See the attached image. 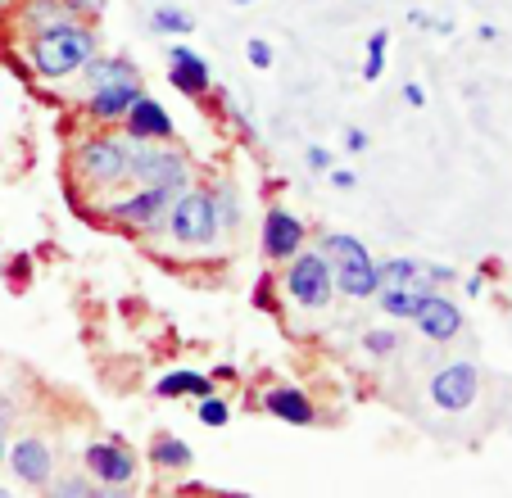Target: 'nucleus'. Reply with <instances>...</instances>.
Listing matches in <instances>:
<instances>
[{"label":"nucleus","mask_w":512,"mask_h":498,"mask_svg":"<svg viewBox=\"0 0 512 498\" xmlns=\"http://www.w3.org/2000/svg\"><path fill=\"white\" fill-rule=\"evenodd\" d=\"M150 23H155L159 32H191L195 19L186 10H177V5H159L155 14H150Z\"/></svg>","instance_id":"obj_23"},{"label":"nucleus","mask_w":512,"mask_h":498,"mask_svg":"<svg viewBox=\"0 0 512 498\" xmlns=\"http://www.w3.org/2000/svg\"><path fill=\"white\" fill-rule=\"evenodd\" d=\"M10 471L23 480V485H50V476H55V458H50V449L41 440H19L10 449Z\"/></svg>","instance_id":"obj_12"},{"label":"nucleus","mask_w":512,"mask_h":498,"mask_svg":"<svg viewBox=\"0 0 512 498\" xmlns=\"http://www.w3.org/2000/svg\"><path fill=\"white\" fill-rule=\"evenodd\" d=\"M59 494H64V498H82V494H87V485H82V480H59Z\"/></svg>","instance_id":"obj_32"},{"label":"nucleus","mask_w":512,"mask_h":498,"mask_svg":"<svg viewBox=\"0 0 512 498\" xmlns=\"http://www.w3.org/2000/svg\"><path fill=\"white\" fill-rule=\"evenodd\" d=\"M304 245V222L286 209H268L263 213V254L268 259H290V254H300Z\"/></svg>","instance_id":"obj_10"},{"label":"nucleus","mask_w":512,"mask_h":498,"mask_svg":"<svg viewBox=\"0 0 512 498\" xmlns=\"http://www.w3.org/2000/svg\"><path fill=\"white\" fill-rule=\"evenodd\" d=\"M32 5H59V0H32Z\"/></svg>","instance_id":"obj_36"},{"label":"nucleus","mask_w":512,"mask_h":498,"mask_svg":"<svg viewBox=\"0 0 512 498\" xmlns=\"http://www.w3.org/2000/svg\"><path fill=\"white\" fill-rule=\"evenodd\" d=\"M200 422L204 426H227V422H232V408H227L218 394H204V399H200Z\"/></svg>","instance_id":"obj_24"},{"label":"nucleus","mask_w":512,"mask_h":498,"mask_svg":"<svg viewBox=\"0 0 512 498\" xmlns=\"http://www.w3.org/2000/svg\"><path fill=\"white\" fill-rule=\"evenodd\" d=\"M413 322L426 340H435V345H445V340H454L458 331H463V313H458V304L445 299V295H435V290L422 299V308H417Z\"/></svg>","instance_id":"obj_8"},{"label":"nucleus","mask_w":512,"mask_h":498,"mask_svg":"<svg viewBox=\"0 0 512 498\" xmlns=\"http://www.w3.org/2000/svg\"><path fill=\"white\" fill-rule=\"evenodd\" d=\"M476 390H481V376H476L472 363H454V367H440L431 376V403L445 412H463L476 403Z\"/></svg>","instance_id":"obj_6"},{"label":"nucleus","mask_w":512,"mask_h":498,"mask_svg":"<svg viewBox=\"0 0 512 498\" xmlns=\"http://www.w3.org/2000/svg\"><path fill=\"white\" fill-rule=\"evenodd\" d=\"M150 462H155V467H168V471H186L195 462V453H191V444H186V440L159 435V440L150 444Z\"/></svg>","instance_id":"obj_19"},{"label":"nucleus","mask_w":512,"mask_h":498,"mask_svg":"<svg viewBox=\"0 0 512 498\" xmlns=\"http://www.w3.org/2000/svg\"><path fill=\"white\" fill-rule=\"evenodd\" d=\"M173 68H168V77H173V87L182 91V96H209V87H213V77H209V64H204L195 50H186V46H177L173 55Z\"/></svg>","instance_id":"obj_13"},{"label":"nucleus","mask_w":512,"mask_h":498,"mask_svg":"<svg viewBox=\"0 0 512 498\" xmlns=\"http://www.w3.org/2000/svg\"><path fill=\"white\" fill-rule=\"evenodd\" d=\"M5 426H10V403L0 399V431H5Z\"/></svg>","instance_id":"obj_34"},{"label":"nucleus","mask_w":512,"mask_h":498,"mask_svg":"<svg viewBox=\"0 0 512 498\" xmlns=\"http://www.w3.org/2000/svg\"><path fill=\"white\" fill-rule=\"evenodd\" d=\"M155 394L159 399H204V394H213V381L200 372H173L155 385Z\"/></svg>","instance_id":"obj_17"},{"label":"nucleus","mask_w":512,"mask_h":498,"mask_svg":"<svg viewBox=\"0 0 512 498\" xmlns=\"http://www.w3.org/2000/svg\"><path fill=\"white\" fill-rule=\"evenodd\" d=\"M381 295V308H386L390 317H417V308H422V299L431 295V290H417V286H390V290H377Z\"/></svg>","instance_id":"obj_20"},{"label":"nucleus","mask_w":512,"mask_h":498,"mask_svg":"<svg viewBox=\"0 0 512 498\" xmlns=\"http://www.w3.org/2000/svg\"><path fill=\"white\" fill-rule=\"evenodd\" d=\"M136 96H141V82H114V87H91L87 109H91V118H100V123H123Z\"/></svg>","instance_id":"obj_14"},{"label":"nucleus","mask_w":512,"mask_h":498,"mask_svg":"<svg viewBox=\"0 0 512 498\" xmlns=\"http://www.w3.org/2000/svg\"><path fill=\"white\" fill-rule=\"evenodd\" d=\"M236 5H254V0H236Z\"/></svg>","instance_id":"obj_38"},{"label":"nucleus","mask_w":512,"mask_h":498,"mask_svg":"<svg viewBox=\"0 0 512 498\" xmlns=\"http://www.w3.org/2000/svg\"><path fill=\"white\" fill-rule=\"evenodd\" d=\"M386 41H390V32H386V28L372 32V41H368V59H363V82H377V77L386 73Z\"/></svg>","instance_id":"obj_22"},{"label":"nucleus","mask_w":512,"mask_h":498,"mask_svg":"<svg viewBox=\"0 0 512 498\" xmlns=\"http://www.w3.org/2000/svg\"><path fill=\"white\" fill-rule=\"evenodd\" d=\"M417 272H422V263H417V259H386V263H377L381 290H390V286H417Z\"/></svg>","instance_id":"obj_21"},{"label":"nucleus","mask_w":512,"mask_h":498,"mask_svg":"<svg viewBox=\"0 0 512 498\" xmlns=\"http://www.w3.org/2000/svg\"><path fill=\"white\" fill-rule=\"evenodd\" d=\"M168 231H173L182 245H209L213 231H218V204L209 191H177L168 204Z\"/></svg>","instance_id":"obj_2"},{"label":"nucleus","mask_w":512,"mask_h":498,"mask_svg":"<svg viewBox=\"0 0 512 498\" xmlns=\"http://www.w3.org/2000/svg\"><path fill=\"white\" fill-rule=\"evenodd\" d=\"M0 462H5V431H0Z\"/></svg>","instance_id":"obj_35"},{"label":"nucleus","mask_w":512,"mask_h":498,"mask_svg":"<svg viewBox=\"0 0 512 498\" xmlns=\"http://www.w3.org/2000/svg\"><path fill=\"white\" fill-rule=\"evenodd\" d=\"M64 10H73V14H96L100 10V0H59Z\"/></svg>","instance_id":"obj_29"},{"label":"nucleus","mask_w":512,"mask_h":498,"mask_svg":"<svg viewBox=\"0 0 512 498\" xmlns=\"http://www.w3.org/2000/svg\"><path fill=\"white\" fill-rule=\"evenodd\" d=\"M268 412L272 417H281V422H290V426H313V417H318V412H313V403L304 399L300 390H268Z\"/></svg>","instance_id":"obj_16"},{"label":"nucleus","mask_w":512,"mask_h":498,"mask_svg":"<svg viewBox=\"0 0 512 498\" xmlns=\"http://www.w3.org/2000/svg\"><path fill=\"white\" fill-rule=\"evenodd\" d=\"M331 272H336V290H340V295H349V299H372L381 290L377 263H372V259L345 263V268H331Z\"/></svg>","instance_id":"obj_15"},{"label":"nucleus","mask_w":512,"mask_h":498,"mask_svg":"<svg viewBox=\"0 0 512 498\" xmlns=\"http://www.w3.org/2000/svg\"><path fill=\"white\" fill-rule=\"evenodd\" d=\"M127 159H132V177H141V186H159V191H182L186 186V159L177 150H155V145H127Z\"/></svg>","instance_id":"obj_4"},{"label":"nucleus","mask_w":512,"mask_h":498,"mask_svg":"<svg viewBox=\"0 0 512 498\" xmlns=\"http://www.w3.org/2000/svg\"><path fill=\"white\" fill-rule=\"evenodd\" d=\"M304 159H309V168H318V173H322V168H331V154L322 150V145H309V154H304Z\"/></svg>","instance_id":"obj_28"},{"label":"nucleus","mask_w":512,"mask_h":498,"mask_svg":"<svg viewBox=\"0 0 512 498\" xmlns=\"http://www.w3.org/2000/svg\"><path fill=\"white\" fill-rule=\"evenodd\" d=\"M286 295L304 308H322L336 295V272L322 254H290V272H286Z\"/></svg>","instance_id":"obj_3"},{"label":"nucleus","mask_w":512,"mask_h":498,"mask_svg":"<svg viewBox=\"0 0 512 498\" xmlns=\"http://www.w3.org/2000/svg\"><path fill=\"white\" fill-rule=\"evenodd\" d=\"M82 73H87L91 87H114V82H141V77H136V68L127 64V59H96V55H91L87 64H82Z\"/></svg>","instance_id":"obj_18"},{"label":"nucleus","mask_w":512,"mask_h":498,"mask_svg":"<svg viewBox=\"0 0 512 498\" xmlns=\"http://www.w3.org/2000/svg\"><path fill=\"white\" fill-rule=\"evenodd\" d=\"M127 136H136V141H168L173 136V118H168V109L159 105V100H150L141 91V96L132 100V109H127Z\"/></svg>","instance_id":"obj_11"},{"label":"nucleus","mask_w":512,"mask_h":498,"mask_svg":"<svg viewBox=\"0 0 512 498\" xmlns=\"http://www.w3.org/2000/svg\"><path fill=\"white\" fill-rule=\"evenodd\" d=\"M168 204H173V191H159V186H141L132 200H118V204H114V218L127 222V227L159 231V227L168 222Z\"/></svg>","instance_id":"obj_7"},{"label":"nucleus","mask_w":512,"mask_h":498,"mask_svg":"<svg viewBox=\"0 0 512 498\" xmlns=\"http://www.w3.org/2000/svg\"><path fill=\"white\" fill-rule=\"evenodd\" d=\"M408 23H413V28H426V32H435V19H431V14H422V10H413V14H408Z\"/></svg>","instance_id":"obj_33"},{"label":"nucleus","mask_w":512,"mask_h":498,"mask_svg":"<svg viewBox=\"0 0 512 498\" xmlns=\"http://www.w3.org/2000/svg\"><path fill=\"white\" fill-rule=\"evenodd\" d=\"M87 471L100 480V485H127V480L136 476V458L123 449L118 440H100L87 449Z\"/></svg>","instance_id":"obj_9"},{"label":"nucleus","mask_w":512,"mask_h":498,"mask_svg":"<svg viewBox=\"0 0 512 498\" xmlns=\"http://www.w3.org/2000/svg\"><path fill=\"white\" fill-rule=\"evenodd\" d=\"M363 349H368V354H377V358H386V354H395V349H399V336H395V331H368V336H363Z\"/></svg>","instance_id":"obj_25"},{"label":"nucleus","mask_w":512,"mask_h":498,"mask_svg":"<svg viewBox=\"0 0 512 498\" xmlns=\"http://www.w3.org/2000/svg\"><path fill=\"white\" fill-rule=\"evenodd\" d=\"M345 150L349 154H363V150H368V132H363V127H349V132H345Z\"/></svg>","instance_id":"obj_27"},{"label":"nucleus","mask_w":512,"mask_h":498,"mask_svg":"<svg viewBox=\"0 0 512 498\" xmlns=\"http://www.w3.org/2000/svg\"><path fill=\"white\" fill-rule=\"evenodd\" d=\"M0 10H10V0H0Z\"/></svg>","instance_id":"obj_37"},{"label":"nucleus","mask_w":512,"mask_h":498,"mask_svg":"<svg viewBox=\"0 0 512 498\" xmlns=\"http://www.w3.org/2000/svg\"><path fill=\"white\" fill-rule=\"evenodd\" d=\"M331 186H340V191H354V186H358V177L349 173V168H336V173H331Z\"/></svg>","instance_id":"obj_30"},{"label":"nucleus","mask_w":512,"mask_h":498,"mask_svg":"<svg viewBox=\"0 0 512 498\" xmlns=\"http://www.w3.org/2000/svg\"><path fill=\"white\" fill-rule=\"evenodd\" d=\"M78 163H82V173H87L91 182H123V177H132L127 145L114 141V136H91V141H82Z\"/></svg>","instance_id":"obj_5"},{"label":"nucleus","mask_w":512,"mask_h":498,"mask_svg":"<svg viewBox=\"0 0 512 498\" xmlns=\"http://www.w3.org/2000/svg\"><path fill=\"white\" fill-rule=\"evenodd\" d=\"M245 59H250L254 68H272V46L268 41H259V37H250L245 41Z\"/></svg>","instance_id":"obj_26"},{"label":"nucleus","mask_w":512,"mask_h":498,"mask_svg":"<svg viewBox=\"0 0 512 498\" xmlns=\"http://www.w3.org/2000/svg\"><path fill=\"white\" fill-rule=\"evenodd\" d=\"M404 100H408L413 109H422V105H426V91L417 87V82H408V87H404Z\"/></svg>","instance_id":"obj_31"},{"label":"nucleus","mask_w":512,"mask_h":498,"mask_svg":"<svg viewBox=\"0 0 512 498\" xmlns=\"http://www.w3.org/2000/svg\"><path fill=\"white\" fill-rule=\"evenodd\" d=\"M96 55V32L82 28V23H50L28 50V64L41 77H68L78 73L87 59Z\"/></svg>","instance_id":"obj_1"}]
</instances>
